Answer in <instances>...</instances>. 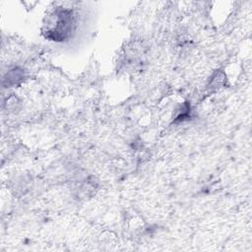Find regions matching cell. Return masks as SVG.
I'll return each instance as SVG.
<instances>
[{"label": "cell", "mask_w": 252, "mask_h": 252, "mask_svg": "<svg viewBox=\"0 0 252 252\" xmlns=\"http://www.w3.org/2000/svg\"><path fill=\"white\" fill-rule=\"evenodd\" d=\"M56 24L55 27L48 31V36L52 39L63 40L70 35L73 27L72 12L68 10H59L55 14Z\"/></svg>", "instance_id": "6da1fadb"}]
</instances>
